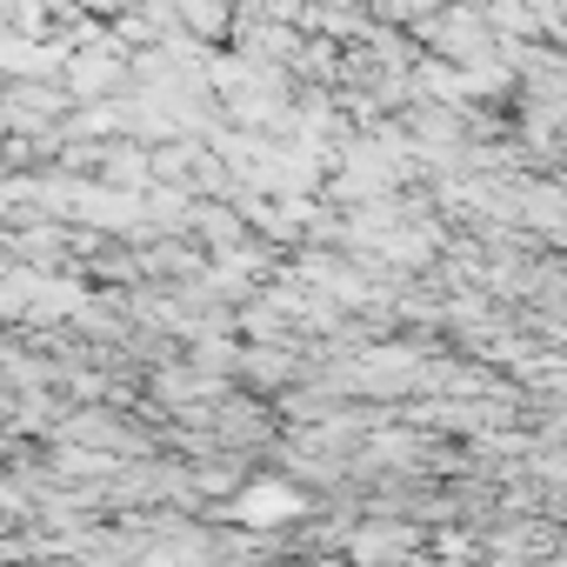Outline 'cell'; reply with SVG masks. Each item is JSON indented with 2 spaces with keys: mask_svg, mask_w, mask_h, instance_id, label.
Listing matches in <instances>:
<instances>
[{
  "mask_svg": "<svg viewBox=\"0 0 567 567\" xmlns=\"http://www.w3.org/2000/svg\"><path fill=\"white\" fill-rule=\"evenodd\" d=\"M408 547H414V534H408V527H368V534H354V567H374V560L408 554Z\"/></svg>",
  "mask_w": 567,
  "mask_h": 567,
  "instance_id": "7a4b0ae2",
  "label": "cell"
},
{
  "mask_svg": "<svg viewBox=\"0 0 567 567\" xmlns=\"http://www.w3.org/2000/svg\"><path fill=\"white\" fill-rule=\"evenodd\" d=\"M240 527H280V520H295V514H308V501L295 494V487H280V481H254V487H240L234 494V507H227Z\"/></svg>",
  "mask_w": 567,
  "mask_h": 567,
  "instance_id": "6da1fadb",
  "label": "cell"
}]
</instances>
